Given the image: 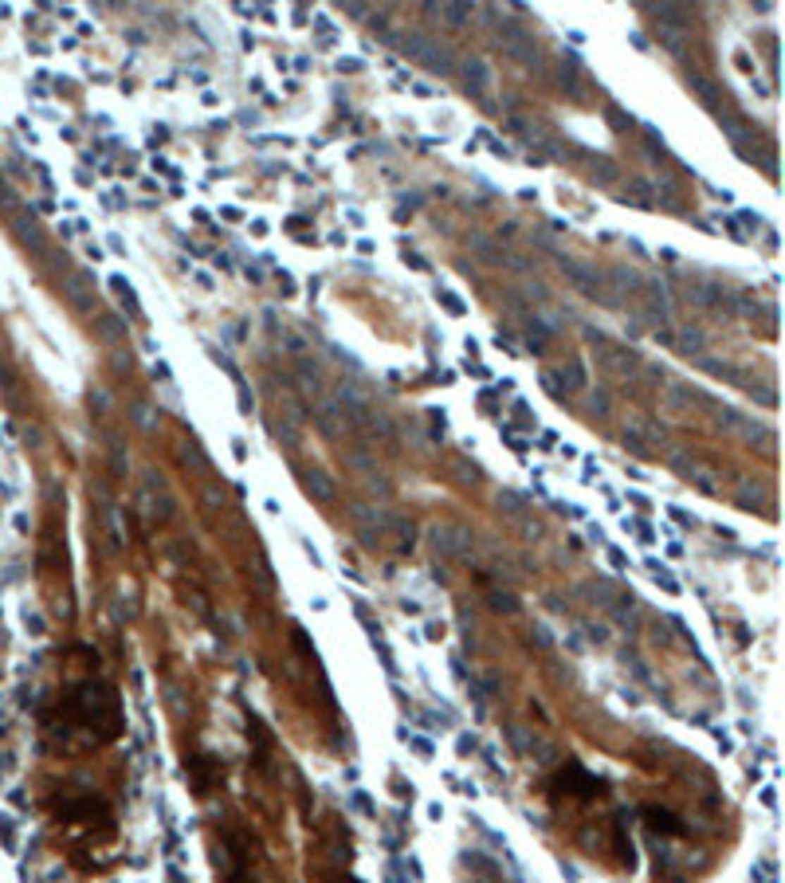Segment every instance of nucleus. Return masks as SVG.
Here are the masks:
<instances>
[{
    "label": "nucleus",
    "instance_id": "1",
    "mask_svg": "<svg viewBox=\"0 0 785 883\" xmlns=\"http://www.w3.org/2000/svg\"><path fill=\"white\" fill-rule=\"evenodd\" d=\"M122 727H126V719H122L118 691L99 675H82V679L67 683L55 695V707L47 715V730L59 734L63 742L82 738V742L102 746V742H114Z\"/></svg>",
    "mask_w": 785,
    "mask_h": 883
},
{
    "label": "nucleus",
    "instance_id": "2",
    "mask_svg": "<svg viewBox=\"0 0 785 883\" xmlns=\"http://www.w3.org/2000/svg\"><path fill=\"white\" fill-rule=\"evenodd\" d=\"M648 829H656V832H667V836H679V832H684V825H676V817H672V813L648 809Z\"/></svg>",
    "mask_w": 785,
    "mask_h": 883
}]
</instances>
